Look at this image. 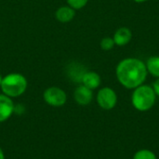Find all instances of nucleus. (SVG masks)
I'll use <instances>...</instances> for the list:
<instances>
[{"label":"nucleus","instance_id":"f257e3e1","mask_svg":"<svg viewBox=\"0 0 159 159\" xmlns=\"http://www.w3.org/2000/svg\"><path fill=\"white\" fill-rule=\"evenodd\" d=\"M147 74L145 63L137 58L122 60L116 69V75L119 83L129 89L143 85L147 77Z\"/></svg>","mask_w":159,"mask_h":159},{"label":"nucleus","instance_id":"f03ea898","mask_svg":"<svg viewBox=\"0 0 159 159\" xmlns=\"http://www.w3.org/2000/svg\"><path fill=\"white\" fill-rule=\"evenodd\" d=\"M28 82L24 75L19 73H11L3 77L1 90L3 94L9 98H18L27 89Z\"/></svg>","mask_w":159,"mask_h":159},{"label":"nucleus","instance_id":"7ed1b4c3","mask_svg":"<svg viewBox=\"0 0 159 159\" xmlns=\"http://www.w3.org/2000/svg\"><path fill=\"white\" fill-rule=\"evenodd\" d=\"M156 96L157 95L152 87L147 85H141L136 88L132 93V104L139 111H147L151 109L155 104Z\"/></svg>","mask_w":159,"mask_h":159},{"label":"nucleus","instance_id":"20e7f679","mask_svg":"<svg viewBox=\"0 0 159 159\" xmlns=\"http://www.w3.org/2000/svg\"><path fill=\"white\" fill-rule=\"evenodd\" d=\"M45 102L52 107L63 106L67 102V94L58 87H49L43 93Z\"/></svg>","mask_w":159,"mask_h":159},{"label":"nucleus","instance_id":"39448f33","mask_svg":"<svg viewBox=\"0 0 159 159\" xmlns=\"http://www.w3.org/2000/svg\"><path fill=\"white\" fill-rule=\"evenodd\" d=\"M97 102L104 110L113 109L117 102V96L111 88H102L97 94Z\"/></svg>","mask_w":159,"mask_h":159},{"label":"nucleus","instance_id":"423d86ee","mask_svg":"<svg viewBox=\"0 0 159 159\" xmlns=\"http://www.w3.org/2000/svg\"><path fill=\"white\" fill-rule=\"evenodd\" d=\"M15 104L11 98L5 94H0V123L9 119L14 113Z\"/></svg>","mask_w":159,"mask_h":159},{"label":"nucleus","instance_id":"0eeeda50","mask_svg":"<svg viewBox=\"0 0 159 159\" xmlns=\"http://www.w3.org/2000/svg\"><path fill=\"white\" fill-rule=\"evenodd\" d=\"M75 101L80 105H88L91 102L93 99L92 89L85 87L84 85L78 86L74 92Z\"/></svg>","mask_w":159,"mask_h":159},{"label":"nucleus","instance_id":"6e6552de","mask_svg":"<svg viewBox=\"0 0 159 159\" xmlns=\"http://www.w3.org/2000/svg\"><path fill=\"white\" fill-rule=\"evenodd\" d=\"M132 38V33L128 27H120L118 28L114 34L115 44L118 47H123L128 45Z\"/></svg>","mask_w":159,"mask_h":159},{"label":"nucleus","instance_id":"1a4fd4ad","mask_svg":"<svg viewBox=\"0 0 159 159\" xmlns=\"http://www.w3.org/2000/svg\"><path fill=\"white\" fill-rule=\"evenodd\" d=\"M81 83L85 87L93 90L101 85V76L99 75V74L93 71L85 72L82 76Z\"/></svg>","mask_w":159,"mask_h":159},{"label":"nucleus","instance_id":"9d476101","mask_svg":"<svg viewBox=\"0 0 159 159\" xmlns=\"http://www.w3.org/2000/svg\"><path fill=\"white\" fill-rule=\"evenodd\" d=\"M75 16V10L69 6H62L56 10L55 17L57 20L62 23L71 21Z\"/></svg>","mask_w":159,"mask_h":159},{"label":"nucleus","instance_id":"9b49d317","mask_svg":"<svg viewBox=\"0 0 159 159\" xmlns=\"http://www.w3.org/2000/svg\"><path fill=\"white\" fill-rule=\"evenodd\" d=\"M147 72L150 73L153 76L159 77V56H152L146 61Z\"/></svg>","mask_w":159,"mask_h":159},{"label":"nucleus","instance_id":"f8f14e48","mask_svg":"<svg viewBox=\"0 0 159 159\" xmlns=\"http://www.w3.org/2000/svg\"><path fill=\"white\" fill-rule=\"evenodd\" d=\"M133 159H157V157L155 154L149 150H141L134 155Z\"/></svg>","mask_w":159,"mask_h":159},{"label":"nucleus","instance_id":"ddd939ff","mask_svg":"<svg viewBox=\"0 0 159 159\" xmlns=\"http://www.w3.org/2000/svg\"><path fill=\"white\" fill-rule=\"evenodd\" d=\"M88 2L89 0H67L68 6L74 8L75 10L83 8L88 4Z\"/></svg>","mask_w":159,"mask_h":159},{"label":"nucleus","instance_id":"4468645a","mask_svg":"<svg viewBox=\"0 0 159 159\" xmlns=\"http://www.w3.org/2000/svg\"><path fill=\"white\" fill-rule=\"evenodd\" d=\"M101 48L103 49V50H111L114 47H115V41L113 38L111 37H104L102 39L101 41Z\"/></svg>","mask_w":159,"mask_h":159},{"label":"nucleus","instance_id":"2eb2a0df","mask_svg":"<svg viewBox=\"0 0 159 159\" xmlns=\"http://www.w3.org/2000/svg\"><path fill=\"white\" fill-rule=\"evenodd\" d=\"M153 89H154L156 95L159 96V77L155 81V83L153 85Z\"/></svg>","mask_w":159,"mask_h":159},{"label":"nucleus","instance_id":"dca6fc26","mask_svg":"<svg viewBox=\"0 0 159 159\" xmlns=\"http://www.w3.org/2000/svg\"><path fill=\"white\" fill-rule=\"evenodd\" d=\"M0 159H5V154L1 148H0Z\"/></svg>","mask_w":159,"mask_h":159},{"label":"nucleus","instance_id":"f3484780","mask_svg":"<svg viewBox=\"0 0 159 159\" xmlns=\"http://www.w3.org/2000/svg\"><path fill=\"white\" fill-rule=\"evenodd\" d=\"M133 1L136 3H143V2H146L147 0H133Z\"/></svg>","mask_w":159,"mask_h":159},{"label":"nucleus","instance_id":"a211bd4d","mask_svg":"<svg viewBox=\"0 0 159 159\" xmlns=\"http://www.w3.org/2000/svg\"><path fill=\"white\" fill-rule=\"evenodd\" d=\"M2 80H3V76L0 75V86H1V83H2Z\"/></svg>","mask_w":159,"mask_h":159}]
</instances>
